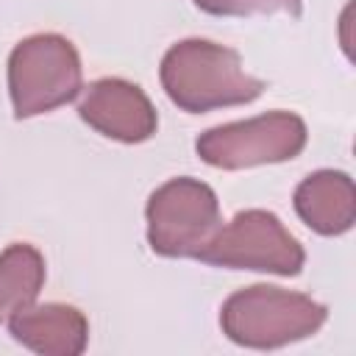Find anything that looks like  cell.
Returning <instances> with one entry per match:
<instances>
[{
	"mask_svg": "<svg viewBox=\"0 0 356 356\" xmlns=\"http://www.w3.org/2000/svg\"><path fill=\"white\" fill-rule=\"evenodd\" d=\"M81 92V58L70 39L36 33L8 56V95L14 114L36 117L70 103Z\"/></svg>",
	"mask_w": 356,
	"mask_h": 356,
	"instance_id": "3",
	"label": "cell"
},
{
	"mask_svg": "<svg viewBox=\"0 0 356 356\" xmlns=\"http://www.w3.org/2000/svg\"><path fill=\"white\" fill-rule=\"evenodd\" d=\"M147 242L167 259H197L220 228V200L197 178H172L147 200Z\"/></svg>",
	"mask_w": 356,
	"mask_h": 356,
	"instance_id": "4",
	"label": "cell"
},
{
	"mask_svg": "<svg viewBox=\"0 0 356 356\" xmlns=\"http://www.w3.org/2000/svg\"><path fill=\"white\" fill-rule=\"evenodd\" d=\"M195 6L214 17H253V14H300V0H195Z\"/></svg>",
	"mask_w": 356,
	"mask_h": 356,
	"instance_id": "11",
	"label": "cell"
},
{
	"mask_svg": "<svg viewBox=\"0 0 356 356\" xmlns=\"http://www.w3.org/2000/svg\"><path fill=\"white\" fill-rule=\"evenodd\" d=\"M328 309L309 295L256 284L234 292L220 312L222 334L242 348H281L312 337Z\"/></svg>",
	"mask_w": 356,
	"mask_h": 356,
	"instance_id": "2",
	"label": "cell"
},
{
	"mask_svg": "<svg viewBox=\"0 0 356 356\" xmlns=\"http://www.w3.org/2000/svg\"><path fill=\"white\" fill-rule=\"evenodd\" d=\"M11 337L42 356H78L89 342L83 312L67 303H31L8 317Z\"/></svg>",
	"mask_w": 356,
	"mask_h": 356,
	"instance_id": "8",
	"label": "cell"
},
{
	"mask_svg": "<svg viewBox=\"0 0 356 356\" xmlns=\"http://www.w3.org/2000/svg\"><path fill=\"white\" fill-rule=\"evenodd\" d=\"M197 259L228 270L298 275L306 253L273 211L248 209L239 211L228 225H220Z\"/></svg>",
	"mask_w": 356,
	"mask_h": 356,
	"instance_id": "5",
	"label": "cell"
},
{
	"mask_svg": "<svg viewBox=\"0 0 356 356\" xmlns=\"http://www.w3.org/2000/svg\"><path fill=\"white\" fill-rule=\"evenodd\" d=\"M306 147V125L298 114L270 111L253 120L225 122L197 136V156L220 170H245L295 159Z\"/></svg>",
	"mask_w": 356,
	"mask_h": 356,
	"instance_id": "6",
	"label": "cell"
},
{
	"mask_svg": "<svg viewBox=\"0 0 356 356\" xmlns=\"http://www.w3.org/2000/svg\"><path fill=\"white\" fill-rule=\"evenodd\" d=\"M44 284V259L33 245L14 242L0 253V323L31 306Z\"/></svg>",
	"mask_w": 356,
	"mask_h": 356,
	"instance_id": "10",
	"label": "cell"
},
{
	"mask_svg": "<svg viewBox=\"0 0 356 356\" xmlns=\"http://www.w3.org/2000/svg\"><path fill=\"white\" fill-rule=\"evenodd\" d=\"M159 78L167 97L189 114L242 106L264 92V81L245 72L236 50L206 39L172 44L161 58Z\"/></svg>",
	"mask_w": 356,
	"mask_h": 356,
	"instance_id": "1",
	"label": "cell"
},
{
	"mask_svg": "<svg viewBox=\"0 0 356 356\" xmlns=\"http://www.w3.org/2000/svg\"><path fill=\"white\" fill-rule=\"evenodd\" d=\"M78 114L97 134L117 142H145L156 134L159 117L147 95L122 78H100L86 86Z\"/></svg>",
	"mask_w": 356,
	"mask_h": 356,
	"instance_id": "7",
	"label": "cell"
},
{
	"mask_svg": "<svg viewBox=\"0 0 356 356\" xmlns=\"http://www.w3.org/2000/svg\"><path fill=\"white\" fill-rule=\"evenodd\" d=\"M298 217L323 236H339L353 228L356 220V195L348 172L320 170L300 181L295 189Z\"/></svg>",
	"mask_w": 356,
	"mask_h": 356,
	"instance_id": "9",
	"label": "cell"
}]
</instances>
